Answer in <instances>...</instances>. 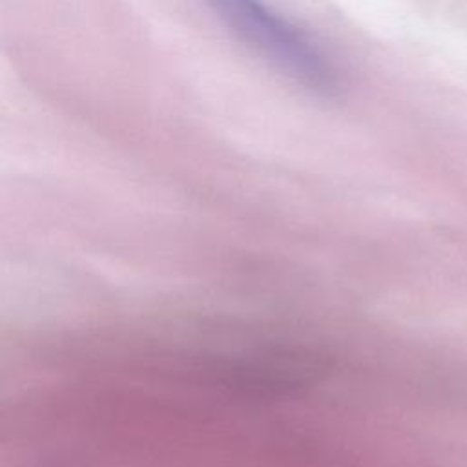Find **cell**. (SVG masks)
I'll list each match as a JSON object with an SVG mask.
<instances>
[{
  "instance_id": "obj_1",
  "label": "cell",
  "mask_w": 467,
  "mask_h": 467,
  "mask_svg": "<svg viewBox=\"0 0 467 467\" xmlns=\"http://www.w3.org/2000/svg\"><path fill=\"white\" fill-rule=\"evenodd\" d=\"M215 16L281 75L310 93L332 95L337 73L321 49L261 0H204Z\"/></svg>"
}]
</instances>
